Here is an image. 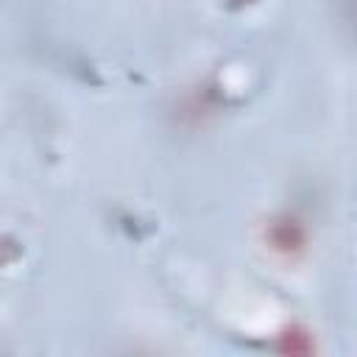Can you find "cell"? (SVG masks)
Segmentation results:
<instances>
[{"label": "cell", "mask_w": 357, "mask_h": 357, "mask_svg": "<svg viewBox=\"0 0 357 357\" xmlns=\"http://www.w3.org/2000/svg\"><path fill=\"white\" fill-rule=\"evenodd\" d=\"M282 351H290V354H304V351H312V340H310V335H304V332H287V335H282Z\"/></svg>", "instance_id": "obj_2"}, {"label": "cell", "mask_w": 357, "mask_h": 357, "mask_svg": "<svg viewBox=\"0 0 357 357\" xmlns=\"http://www.w3.org/2000/svg\"><path fill=\"white\" fill-rule=\"evenodd\" d=\"M231 6H245V3H251V0H229Z\"/></svg>", "instance_id": "obj_3"}, {"label": "cell", "mask_w": 357, "mask_h": 357, "mask_svg": "<svg viewBox=\"0 0 357 357\" xmlns=\"http://www.w3.org/2000/svg\"><path fill=\"white\" fill-rule=\"evenodd\" d=\"M268 243H271L273 251L293 257V254L304 251V245H307V229H304V223L298 218L279 215L271 223V229H268Z\"/></svg>", "instance_id": "obj_1"}]
</instances>
